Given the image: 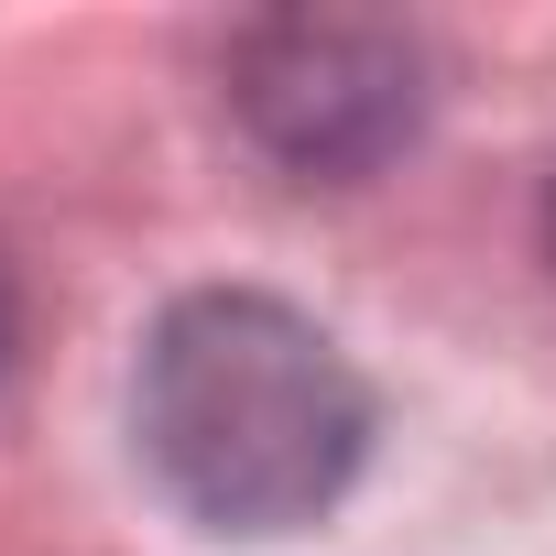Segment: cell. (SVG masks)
<instances>
[{
	"label": "cell",
	"mask_w": 556,
	"mask_h": 556,
	"mask_svg": "<svg viewBox=\"0 0 556 556\" xmlns=\"http://www.w3.org/2000/svg\"><path fill=\"white\" fill-rule=\"evenodd\" d=\"M131 437L164 502L207 534H295L371 458V382L285 295H175L131 371Z\"/></svg>",
	"instance_id": "obj_1"
},
{
	"label": "cell",
	"mask_w": 556,
	"mask_h": 556,
	"mask_svg": "<svg viewBox=\"0 0 556 556\" xmlns=\"http://www.w3.org/2000/svg\"><path fill=\"white\" fill-rule=\"evenodd\" d=\"M240 121L295 175H371L426 121V66L382 23H273L240 45Z\"/></svg>",
	"instance_id": "obj_2"
},
{
	"label": "cell",
	"mask_w": 556,
	"mask_h": 556,
	"mask_svg": "<svg viewBox=\"0 0 556 556\" xmlns=\"http://www.w3.org/2000/svg\"><path fill=\"white\" fill-rule=\"evenodd\" d=\"M545 240H556V197H545Z\"/></svg>",
	"instance_id": "obj_3"
}]
</instances>
